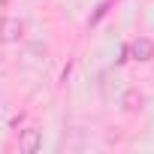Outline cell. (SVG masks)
Segmentation results:
<instances>
[{
  "instance_id": "cell-1",
  "label": "cell",
  "mask_w": 154,
  "mask_h": 154,
  "mask_svg": "<svg viewBox=\"0 0 154 154\" xmlns=\"http://www.w3.org/2000/svg\"><path fill=\"white\" fill-rule=\"evenodd\" d=\"M21 36H24V21L21 18H15V15L0 18V42L3 45H15V42H21Z\"/></svg>"
},
{
  "instance_id": "cell-2",
  "label": "cell",
  "mask_w": 154,
  "mask_h": 154,
  "mask_svg": "<svg viewBox=\"0 0 154 154\" xmlns=\"http://www.w3.org/2000/svg\"><path fill=\"white\" fill-rule=\"evenodd\" d=\"M130 57L133 60H139V63H148V60H154V39H148V36H136L133 42H130Z\"/></svg>"
},
{
  "instance_id": "cell-3",
  "label": "cell",
  "mask_w": 154,
  "mask_h": 154,
  "mask_svg": "<svg viewBox=\"0 0 154 154\" xmlns=\"http://www.w3.org/2000/svg\"><path fill=\"white\" fill-rule=\"evenodd\" d=\"M39 148H42V133L36 127H27L18 133V151L21 154H36Z\"/></svg>"
},
{
  "instance_id": "cell-4",
  "label": "cell",
  "mask_w": 154,
  "mask_h": 154,
  "mask_svg": "<svg viewBox=\"0 0 154 154\" xmlns=\"http://www.w3.org/2000/svg\"><path fill=\"white\" fill-rule=\"evenodd\" d=\"M121 109H124V112H130V115L142 112V109H145V94H142L139 88L124 91V97H121Z\"/></svg>"
},
{
  "instance_id": "cell-5",
  "label": "cell",
  "mask_w": 154,
  "mask_h": 154,
  "mask_svg": "<svg viewBox=\"0 0 154 154\" xmlns=\"http://www.w3.org/2000/svg\"><path fill=\"white\" fill-rule=\"evenodd\" d=\"M109 6H112V0H106V3H100V6H97V12L91 15V21H88V24H97V21H100V18H103V15L109 12Z\"/></svg>"
}]
</instances>
